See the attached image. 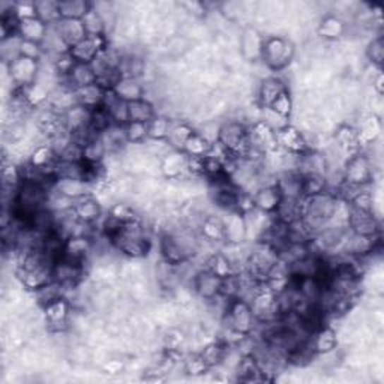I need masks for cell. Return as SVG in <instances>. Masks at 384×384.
Wrapping results in <instances>:
<instances>
[{"label":"cell","instance_id":"1","mask_svg":"<svg viewBox=\"0 0 384 384\" xmlns=\"http://www.w3.org/2000/svg\"><path fill=\"white\" fill-rule=\"evenodd\" d=\"M296 56V45L290 38L285 36H268L264 40L261 62L268 69L278 72L290 66Z\"/></svg>","mask_w":384,"mask_h":384},{"label":"cell","instance_id":"2","mask_svg":"<svg viewBox=\"0 0 384 384\" xmlns=\"http://www.w3.org/2000/svg\"><path fill=\"white\" fill-rule=\"evenodd\" d=\"M224 321L228 330L234 336H240V338H248V336H251L257 324L249 302L240 297L232 299L228 302V306L224 312Z\"/></svg>","mask_w":384,"mask_h":384},{"label":"cell","instance_id":"3","mask_svg":"<svg viewBox=\"0 0 384 384\" xmlns=\"http://www.w3.org/2000/svg\"><path fill=\"white\" fill-rule=\"evenodd\" d=\"M218 143L232 155L244 160L249 146L248 126L242 120H227V122L221 124Z\"/></svg>","mask_w":384,"mask_h":384},{"label":"cell","instance_id":"4","mask_svg":"<svg viewBox=\"0 0 384 384\" xmlns=\"http://www.w3.org/2000/svg\"><path fill=\"white\" fill-rule=\"evenodd\" d=\"M374 180V168L372 161L365 153H356L347 160L342 168V184L362 188L368 186Z\"/></svg>","mask_w":384,"mask_h":384},{"label":"cell","instance_id":"5","mask_svg":"<svg viewBox=\"0 0 384 384\" xmlns=\"http://www.w3.org/2000/svg\"><path fill=\"white\" fill-rule=\"evenodd\" d=\"M8 76L16 89H26L38 81L41 62L29 57L20 56L14 62L6 65Z\"/></svg>","mask_w":384,"mask_h":384},{"label":"cell","instance_id":"6","mask_svg":"<svg viewBox=\"0 0 384 384\" xmlns=\"http://www.w3.org/2000/svg\"><path fill=\"white\" fill-rule=\"evenodd\" d=\"M47 329L52 333H65L69 329V316L72 312L71 300L65 296L59 297L42 308Z\"/></svg>","mask_w":384,"mask_h":384},{"label":"cell","instance_id":"7","mask_svg":"<svg viewBox=\"0 0 384 384\" xmlns=\"http://www.w3.org/2000/svg\"><path fill=\"white\" fill-rule=\"evenodd\" d=\"M378 239H380V234L364 236V234H356V233L348 232L342 245V252L348 258L364 260L374 254L380 244Z\"/></svg>","mask_w":384,"mask_h":384},{"label":"cell","instance_id":"8","mask_svg":"<svg viewBox=\"0 0 384 384\" xmlns=\"http://www.w3.org/2000/svg\"><path fill=\"white\" fill-rule=\"evenodd\" d=\"M108 47L107 36H88L77 45L69 48V56L76 64H92L101 52Z\"/></svg>","mask_w":384,"mask_h":384},{"label":"cell","instance_id":"9","mask_svg":"<svg viewBox=\"0 0 384 384\" xmlns=\"http://www.w3.org/2000/svg\"><path fill=\"white\" fill-rule=\"evenodd\" d=\"M276 143H278V149L287 153L304 155L305 152L311 150L306 143L305 132L293 125H287L276 132Z\"/></svg>","mask_w":384,"mask_h":384},{"label":"cell","instance_id":"10","mask_svg":"<svg viewBox=\"0 0 384 384\" xmlns=\"http://www.w3.org/2000/svg\"><path fill=\"white\" fill-rule=\"evenodd\" d=\"M264 36L261 32L254 28L248 26L240 33L239 38V47H240V54L246 60V62H261V53H263V45H264Z\"/></svg>","mask_w":384,"mask_h":384},{"label":"cell","instance_id":"11","mask_svg":"<svg viewBox=\"0 0 384 384\" xmlns=\"http://www.w3.org/2000/svg\"><path fill=\"white\" fill-rule=\"evenodd\" d=\"M225 244L228 245H244L248 240L246 218L242 212L232 210L227 212L222 218Z\"/></svg>","mask_w":384,"mask_h":384},{"label":"cell","instance_id":"12","mask_svg":"<svg viewBox=\"0 0 384 384\" xmlns=\"http://www.w3.org/2000/svg\"><path fill=\"white\" fill-rule=\"evenodd\" d=\"M53 268L54 264H41V266L30 268V269H17L18 278L26 290L35 293L38 292L40 288L45 287L54 281L53 276Z\"/></svg>","mask_w":384,"mask_h":384},{"label":"cell","instance_id":"13","mask_svg":"<svg viewBox=\"0 0 384 384\" xmlns=\"http://www.w3.org/2000/svg\"><path fill=\"white\" fill-rule=\"evenodd\" d=\"M221 285L222 278H220L218 275H215L209 269L198 270L194 278H192V287H194L196 294L200 299L206 300V302H210V300L221 294Z\"/></svg>","mask_w":384,"mask_h":384},{"label":"cell","instance_id":"14","mask_svg":"<svg viewBox=\"0 0 384 384\" xmlns=\"http://www.w3.org/2000/svg\"><path fill=\"white\" fill-rule=\"evenodd\" d=\"M53 276L54 281L62 284L65 288H76L84 276V266L60 257L54 263Z\"/></svg>","mask_w":384,"mask_h":384},{"label":"cell","instance_id":"15","mask_svg":"<svg viewBox=\"0 0 384 384\" xmlns=\"http://www.w3.org/2000/svg\"><path fill=\"white\" fill-rule=\"evenodd\" d=\"M348 230L356 234L377 236L380 234L378 216L372 212H360L352 209L350 220H348Z\"/></svg>","mask_w":384,"mask_h":384},{"label":"cell","instance_id":"16","mask_svg":"<svg viewBox=\"0 0 384 384\" xmlns=\"http://www.w3.org/2000/svg\"><path fill=\"white\" fill-rule=\"evenodd\" d=\"M188 173V155L182 150H172L161 160V174L168 180H179Z\"/></svg>","mask_w":384,"mask_h":384},{"label":"cell","instance_id":"17","mask_svg":"<svg viewBox=\"0 0 384 384\" xmlns=\"http://www.w3.org/2000/svg\"><path fill=\"white\" fill-rule=\"evenodd\" d=\"M92 113L93 110H90V108L81 104H76L62 114V122L71 134H76V132H80L90 126Z\"/></svg>","mask_w":384,"mask_h":384},{"label":"cell","instance_id":"18","mask_svg":"<svg viewBox=\"0 0 384 384\" xmlns=\"http://www.w3.org/2000/svg\"><path fill=\"white\" fill-rule=\"evenodd\" d=\"M288 90L287 83L280 77H268L261 80L257 90V102L260 107H270L281 93Z\"/></svg>","mask_w":384,"mask_h":384},{"label":"cell","instance_id":"19","mask_svg":"<svg viewBox=\"0 0 384 384\" xmlns=\"http://www.w3.org/2000/svg\"><path fill=\"white\" fill-rule=\"evenodd\" d=\"M281 198H282L281 191L278 186H276V184L264 185L256 192L254 196H252L256 209L264 213H270V215H273L275 210L278 209Z\"/></svg>","mask_w":384,"mask_h":384},{"label":"cell","instance_id":"20","mask_svg":"<svg viewBox=\"0 0 384 384\" xmlns=\"http://www.w3.org/2000/svg\"><path fill=\"white\" fill-rule=\"evenodd\" d=\"M309 342L316 354H328L335 352L338 347V335L330 326H321L311 335Z\"/></svg>","mask_w":384,"mask_h":384},{"label":"cell","instance_id":"21","mask_svg":"<svg viewBox=\"0 0 384 384\" xmlns=\"http://www.w3.org/2000/svg\"><path fill=\"white\" fill-rule=\"evenodd\" d=\"M54 28L69 48L88 38L86 29H84L81 20H59L54 24Z\"/></svg>","mask_w":384,"mask_h":384},{"label":"cell","instance_id":"22","mask_svg":"<svg viewBox=\"0 0 384 384\" xmlns=\"http://www.w3.org/2000/svg\"><path fill=\"white\" fill-rule=\"evenodd\" d=\"M48 28L50 26H47V24L41 21L38 17H33V18L20 20L17 33L20 35V38L23 41H29V42L42 45V42L45 41V36L48 33Z\"/></svg>","mask_w":384,"mask_h":384},{"label":"cell","instance_id":"23","mask_svg":"<svg viewBox=\"0 0 384 384\" xmlns=\"http://www.w3.org/2000/svg\"><path fill=\"white\" fill-rule=\"evenodd\" d=\"M347 32V23L336 14H326L317 26V35L324 41H336Z\"/></svg>","mask_w":384,"mask_h":384},{"label":"cell","instance_id":"24","mask_svg":"<svg viewBox=\"0 0 384 384\" xmlns=\"http://www.w3.org/2000/svg\"><path fill=\"white\" fill-rule=\"evenodd\" d=\"M102 204L100 200H96L93 196L83 197L76 201L74 213L77 220L84 224H95L102 216Z\"/></svg>","mask_w":384,"mask_h":384},{"label":"cell","instance_id":"25","mask_svg":"<svg viewBox=\"0 0 384 384\" xmlns=\"http://www.w3.org/2000/svg\"><path fill=\"white\" fill-rule=\"evenodd\" d=\"M200 237L204 242L209 244H225V236H224V222L221 216L216 215H206L204 220L201 221L200 227Z\"/></svg>","mask_w":384,"mask_h":384},{"label":"cell","instance_id":"26","mask_svg":"<svg viewBox=\"0 0 384 384\" xmlns=\"http://www.w3.org/2000/svg\"><path fill=\"white\" fill-rule=\"evenodd\" d=\"M90 185L86 180H76V179H66V177H59L56 179L53 189L60 192L62 196H66L72 200H80L83 197L92 196L90 194Z\"/></svg>","mask_w":384,"mask_h":384},{"label":"cell","instance_id":"27","mask_svg":"<svg viewBox=\"0 0 384 384\" xmlns=\"http://www.w3.org/2000/svg\"><path fill=\"white\" fill-rule=\"evenodd\" d=\"M113 92L116 93L119 100H122L125 102L143 100L144 95H146V89H144L143 83L137 78H132V77L120 78L116 86L113 88Z\"/></svg>","mask_w":384,"mask_h":384},{"label":"cell","instance_id":"28","mask_svg":"<svg viewBox=\"0 0 384 384\" xmlns=\"http://www.w3.org/2000/svg\"><path fill=\"white\" fill-rule=\"evenodd\" d=\"M275 218L284 222L292 224L302 218V198H288L282 197L278 209L275 210Z\"/></svg>","mask_w":384,"mask_h":384},{"label":"cell","instance_id":"29","mask_svg":"<svg viewBox=\"0 0 384 384\" xmlns=\"http://www.w3.org/2000/svg\"><path fill=\"white\" fill-rule=\"evenodd\" d=\"M128 113L129 122L149 124L150 120L156 117V108L148 98H143L138 101L128 102Z\"/></svg>","mask_w":384,"mask_h":384},{"label":"cell","instance_id":"30","mask_svg":"<svg viewBox=\"0 0 384 384\" xmlns=\"http://www.w3.org/2000/svg\"><path fill=\"white\" fill-rule=\"evenodd\" d=\"M92 9V4L86 0H62L59 2L60 20H83Z\"/></svg>","mask_w":384,"mask_h":384},{"label":"cell","instance_id":"31","mask_svg":"<svg viewBox=\"0 0 384 384\" xmlns=\"http://www.w3.org/2000/svg\"><path fill=\"white\" fill-rule=\"evenodd\" d=\"M76 96H77L78 104L90 108V110H95V108L102 105L105 90L100 86L98 83H95V84H90V86L83 88V89H77Z\"/></svg>","mask_w":384,"mask_h":384},{"label":"cell","instance_id":"32","mask_svg":"<svg viewBox=\"0 0 384 384\" xmlns=\"http://www.w3.org/2000/svg\"><path fill=\"white\" fill-rule=\"evenodd\" d=\"M194 132H196L194 128H192L188 122H177V124L172 122V128H170V132H168L167 143L170 144V148L173 150L184 152L186 141L191 138V136L194 134Z\"/></svg>","mask_w":384,"mask_h":384},{"label":"cell","instance_id":"33","mask_svg":"<svg viewBox=\"0 0 384 384\" xmlns=\"http://www.w3.org/2000/svg\"><path fill=\"white\" fill-rule=\"evenodd\" d=\"M326 176L321 174H305L302 176V198L316 197L329 191Z\"/></svg>","mask_w":384,"mask_h":384},{"label":"cell","instance_id":"34","mask_svg":"<svg viewBox=\"0 0 384 384\" xmlns=\"http://www.w3.org/2000/svg\"><path fill=\"white\" fill-rule=\"evenodd\" d=\"M108 155L101 137L95 138L83 146V161L89 165H101Z\"/></svg>","mask_w":384,"mask_h":384},{"label":"cell","instance_id":"35","mask_svg":"<svg viewBox=\"0 0 384 384\" xmlns=\"http://www.w3.org/2000/svg\"><path fill=\"white\" fill-rule=\"evenodd\" d=\"M35 6L36 17L44 21L47 26H54V24L60 20L59 2H53V0H40V2H35Z\"/></svg>","mask_w":384,"mask_h":384},{"label":"cell","instance_id":"36","mask_svg":"<svg viewBox=\"0 0 384 384\" xmlns=\"http://www.w3.org/2000/svg\"><path fill=\"white\" fill-rule=\"evenodd\" d=\"M35 299L36 304H38L41 308H44L45 305H48L53 300L65 296V287L62 284H59L57 281H53L50 284H47L45 287L40 288L38 292H35Z\"/></svg>","mask_w":384,"mask_h":384},{"label":"cell","instance_id":"37","mask_svg":"<svg viewBox=\"0 0 384 384\" xmlns=\"http://www.w3.org/2000/svg\"><path fill=\"white\" fill-rule=\"evenodd\" d=\"M212 143H209L206 138H204L200 132H194V134L191 136V138L186 141L184 152L188 156H196V158H204V156H208V153L210 152Z\"/></svg>","mask_w":384,"mask_h":384},{"label":"cell","instance_id":"38","mask_svg":"<svg viewBox=\"0 0 384 384\" xmlns=\"http://www.w3.org/2000/svg\"><path fill=\"white\" fill-rule=\"evenodd\" d=\"M21 38L20 35L16 33L9 36V38L6 40H2V42H0V56H2V60L5 65H9L14 62L16 59H18L21 54H20V47H21Z\"/></svg>","mask_w":384,"mask_h":384},{"label":"cell","instance_id":"39","mask_svg":"<svg viewBox=\"0 0 384 384\" xmlns=\"http://www.w3.org/2000/svg\"><path fill=\"white\" fill-rule=\"evenodd\" d=\"M227 348L228 347L225 344L213 342V344H209V345L204 347L203 350L200 352V356L203 357V360L206 362V365L209 368L220 366V365H222V359L225 356Z\"/></svg>","mask_w":384,"mask_h":384},{"label":"cell","instance_id":"40","mask_svg":"<svg viewBox=\"0 0 384 384\" xmlns=\"http://www.w3.org/2000/svg\"><path fill=\"white\" fill-rule=\"evenodd\" d=\"M258 119H260V122L266 124L275 132H278L280 129L285 128L287 125H290V119L278 114L270 107H260V117Z\"/></svg>","mask_w":384,"mask_h":384},{"label":"cell","instance_id":"41","mask_svg":"<svg viewBox=\"0 0 384 384\" xmlns=\"http://www.w3.org/2000/svg\"><path fill=\"white\" fill-rule=\"evenodd\" d=\"M81 21L84 24V29H86L88 36H107L104 21L101 16L98 14V11L93 8V4H92V9L83 17Z\"/></svg>","mask_w":384,"mask_h":384},{"label":"cell","instance_id":"42","mask_svg":"<svg viewBox=\"0 0 384 384\" xmlns=\"http://www.w3.org/2000/svg\"><path fill=\"white\" fill-rule=\"evenodd\" d=\"M148 128L150 140H167L172 128V120L165 116L156 114V117L148 124Z\"/></svg>","mask_w":384,"mask_h":384},{"label":"cell","instance_id":"43","mask_svg":"<svg viewBox=\"0 0 384 384\" xmlns=\"http://www.w3.org/2000/svg\"><path fill=\"white\" fill-rule=\"evenodd\" d=\"M125 131H126V140L129 144H144L149 140L148 124L129 122L125 126Z\"/></svg>","mask_w":384,"mask_h":384},{"label":"cell","instance_id":"44","mask_svg":"<svg viewBox=\"0 0 384 384\" xmlns=\"http://www.w3.org/2000/svg\"><path fill=\"white\" fill-rule=\"evenodd\" d=\"M366 57L372 65L377 68H381L384 62V40L383 36H377V38L372 40L366 47Z\"/></svg>","mask_w":384,"mask_h":384},{"label":"cell","instance_id":"45","mask_svg":"<svg viewBox=\"0 0 384 384\" xmlns=\"http://www.w3.org/2000/svg\"><path fill=\"white\" fill-rule=\"evenodd\" d=\"M108 213H110V216H113L114 220H117L119 222H122V224L138 220L137 212L134 210V208H132L131 204H125V203L113 204L110 210H108Z\"/></svg>","mask_w":384,"mask_h":384},{"label":"cell","instance_id":"46","mask_svg":"<svg viewBox=\"0 0 384 384\" xmlns=\"http://www.w3.org/2000/svg\"><path fill=\"white\" fill-rule=\"evenodd\" d=\"M270 108H273V110L278 114L290 119L293 114V110H294V102H293L290 90H285L284 93H281L278 98H276V101L270 105Z\"/></svg>","mask_w":384,"mask_h":384},{"label":"cell","instance_id":"47","mask_svg":"<svg viewBox=\"0 0 384 384\" xmlns=\"http://www.w3.org/2000/svg\"><path fill=\"white\" fill-rule=\"evenodd\" d=\"M184 369L185 372H188V374H192V376H200V374H204V372H208L210 368L206 365V362H204L203 357L198 354H192L189 356L185 364H184Z\"/></svg>","mask_w":384,"mask_h":384},{"label":"cell","instance_id":"48","mask_svg":"<svg viewBox=\"0 0 384 384\" xmlns=\"http://www.w3.org/2000/svg\"><path fill=\"white\" fill-rule=\"evenodd\" d=\"M20 54L23 57H29L33 60H41L44 59L45 53L44 48L41 44H35V42H29V41H21V47H20Z\"/></svg>","mask_w":384,"mask_h":384},{"label":"cell","instance_id":"49","mask_svg":"<svg viewBox=\"0 0 384 384\" xmlns=\"http://www.w3.org/2000/svg\"><path fill=\"white\" fill-rule=\"evenodd\" d=\"M16 16L18 20H26L36 17L35 2H18L16 4Z\"/></svg>","mask_w":384,"mask_h":384}]
</instances>
